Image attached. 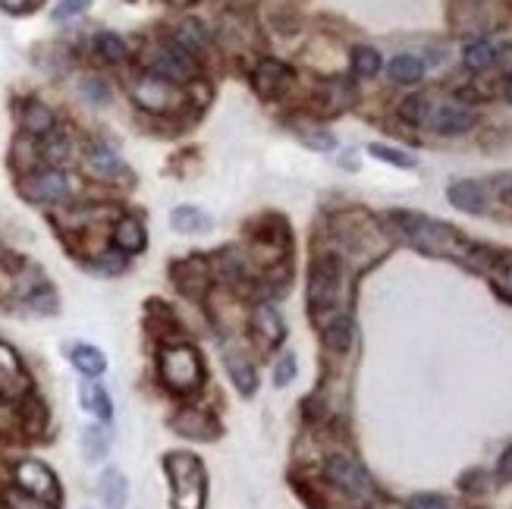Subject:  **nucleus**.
I'll list each match as a JSON object with an SVG mask.
<instances>
[{
	"mask_svg": "<svg viewBox=\"0 0 512 509\" xmlns=\"http://www.w3.org/2000/svg\"><path fill=\"white\" fill-rule=\"evenodd\" d=\"M390 224L399 230L409 246H415L418 252L434 255V258H465L472 252V246L465 242L456 227L440 224L434 217L425 214H412V211H393Z\"/></svg>",
	"mask_w": 512,
	"mask_h": 509,
	"instance_id": "1",
	"label": "nucleus"
},
{
	"mask_svg": "<svg viewBox=\"0 0 512 509\" xmlns=\"http://www.w3.org/2000/svg\"><path fill=\"white\" fill-rule=\"evenodd\" d=\"M164 472L170 478V503L173 509H205L208 500V475L205 466L192 453L164 456Z\"/></svg>",
	"mask_w": 512,
	"mask_h": 509,
	"instance_id": "2",
	"label": "nucleus"
},
{
	"mask_svg": "<svg viewBox=\"0 0 512 509\" xmlns=\"http://www.w3.org/2000/svg\"><path fill=\"white\" fill-rule=\"evenodd\" d=\"M343 280H346V271H343V261L337 255H318L311 261V271H308V305H311V315L315 321L321 318V324L343 312L340 308V299H343Z\"/></svg>",
	"mask_w": 512,
	"mask_h": 509,
	"instance_id": "3",
	"label": "nucleus"
},
{
	"mask_svg": "<svg viewBox=\"0 0 512 509\" xmlns=\"http://www.w3.org/2000/svg\"><path fill=\"white\" fill-rule=\"evenodd\" d=\"M161 381L173 393H192L205 381V362L189 343H173L161 352Z\"/></svg>",
	"mask_w": 512,
	"mask_h": 509,
	"instance_id": "4",
	"label": "nucleus"
},
{
	"mask_svg": "<svg viewBox=\"0 0 512 509\" xmlns=\"http://www.w3.org/2000/svg\"><path fill=\"white\" fill-rule=\"evenodd\" d=\"M142 66H145V73H151V76L167 79L173 85H183V82H192L198 63L173 38H161V41H151L145 48Z\"/></svg>",
	"mask_w": 512,
	"mask_h": 509,
	"instance_id": "5",
	"label": "nucleus"
},
{
	"mask_svg": "<svg viewBox=\"0 0 512 509\" xmlns=\"http://www.w3.org/2000/svg\"><path fill=\"white\" fill-rule=\"evenodd\" d=\"M16 189L32 205H63L73 198L70 176H66L63 170H54V167H35L29 173H22Z\"/></svg>",
	"mask_w": 512,
	"mask_h": 509,
	"instance_id": "6",
	"label": "nucleus"
},
{
	"mask_svg": "<svg viewBox=\"0 0 512 509\" xmlns=\"http://www.w3.org/2000/svg\"><path fill=\"white\" fill-rule=\"evenodd\" d=\"M324 478L333 484V488H340L346 497H352V500H371L377 494V484L368 475V469L355 456H346V453L327 456Z\"/></svg>",
	"mask_w": 512,
	"mask_h": 509,
	"instance_id": "7",
	"label": "nucleus"
},
{
	"mask_svg": "<svg viewBox=\"0 0 512 509\" xmlns=\"http://www.w3.org/2000/svg\"><path fill=\"white\" fill-rule=\"evenodd\" d=\"M13 481H16V488L22 494H29L35 500H44V503H51L57 506L60 503V481L57 475L44 466V462L38 459H19L16 466H13Z\"/></svg>",
	"mask_w": 512,
	"mask_h": 509,
	"instance_id": "8",
	"label": "nucleus"
},
{
	"mask_svg": "<svg viewBox=\"0 0 512 509\" xmlns=\"http://www.w3.org/2000/svg\"><path fill=\"white\" fill-rule=\"evenodd\" d=\"M132 101H136L142 110H148V114L161 117V114H173V110L183 104V92H180V85L145 73L132 82Z\"/></svg>",
	"mask_w": 512,
	"mask_h": 509,
	"instance_id": "9",
	"label": "nucleus"
},
{
	"mask_svg": "<svg viewBox=\"0 0 512 509\" xmlns=\"http://www.w3.org/2000/svg\"><path fill=\"white\" fill-rule=\"evenodd\" d=\"M293 85V70L277 60V57H264L258 66H255V73H252V88H255V95L261 101H277L286 95V88Z\"/></svg>",
	"mask_w": 512,
	"mask_h": 509,
	"instance_id": "10",
	"label": "nucleus"
},
{
	"mask_svg": "<svg viewBox=\"0 0 512 509\" xmlns=\"http://www.w3.org/2000/svg\"><path fill=\"white\" fill-rule=\"evenodd\" d=\"M428 123L434 126V132H440V136H462V132H469L478 123V114L459 101H447L437 110H431Z\"/></svg>",
	"mask_w": 512,
	"mask_h": 509,
	"instance_id": "11",
	"label": "nucleus"
},
{
	"mask_svg": "<svg viewBox=\"0 0 512 509\" xmlns=\"http://www.w3.org/2000/svg\"><path fill=\"white\" fill-rule=\"evenodd\" d=\"M85 170L101 183H117L120 176H126V164L120 154L104 145V142H92L85 148Z\"/></svg>",
	"mask_w": 512,
	"mask_h": 509,
	"instance_id": "12",
	"label": "nucleus"
},
{
	"mask_svg": "<svg viewBox=\"0 0 512 509\" xmlns=\"http://www.w3.org/2000/svg\"><path fill=\"white\" fill-rule=\"evenodd\" d=\"M29 387H32L29 374L22 368V359L16 356V349L0 343V396H7V400H13V396H26Z\"/></svg>",
	"mask_w": 512,
	"mask_h": 509,
	"instance_id": "13",
	"label": "nucleus"
},
{
	"mask_svg": "<svg viewBox=\"0 0 512 509\" xmlns=\"http://www.w3.org/2000/svg\"><path fill=\"white\" fill-rule=\"evenodd\" d=\"M170 274H173L176 290H180L183 296H189V299H202V296H205V290H208V280H211L208 264H205L202 258L176 261L173 268H170Z\"/></svg>",
	"mask_w": 512,
	"mask_h": 509,
	"instance_id": "14",
	"label": "nucleus"
},
{
	"mask_svg": "<svg viewBox=\"0 0 512 509\" xmlns=\"http://www.w3.org/2000/svg\"><path fill=\"white\" fill-rule=\"evenodd\" d=\"M252 334H255V340H258L264 349H274V346L283 343V337H286V324H283L280 312H277V308H274L271 302L255 305V312H252Z\"/></svg>",
	"mask_w": 512,
	"mask_h": 509,
	"instance_id": "15",
	"label": "nucleus"
},
{
	"mask_svg": "<svg viewBox=\"0 0 512 509\" xmlns=\"http://www.w3.org/2000/svg\"><path fill=\"white\" fill-rule=\"evenodd\" d=\"M19 126H22L26 136L44 139L48 132L57 129V114L51 110V104H44L38 98H29V101H22V107H19Z\"/></svg>",
	"mask_w": 512,
	"mask_h": 509,
	"instance_id": "16",
	"label": "nucleus"
},
{
	"mask_svg": "<svg viewBox=\"0 0 512 509\" xmlns=\"http://www.w3.org/2000/svg\"><path fill=\"white\" fill-rule=\"evenodd\" d=\"M173 431L176 434H183V437H195V440H211L217 434V425H214V418L205 412V409H198V406H186L173 415Z\"/></svg>",
	"mask_w": 512,
	"mask_h": 509,
	"instance_id": "17",
	"label": "nucleus"
},
{
	"mask_svg": "<svg viewBox=\"0 0 512 509\" xmlns=\"http://www.w3.org/2000/svg\"><path fill=\"white\" fill-rule=\"evenodd\" d=\"M110 242H114V249L126 258V255H139L145 249V224L139 217H120L114 230H110Z\"/></svg>",
	"mask_w": 512,
	"mask_h": 509,
	"instance_id": "18",
	"label": "nucleus"
},
{
	"mask_svg": "<svg viewBox=\"0 0 512 509\" xmlns=\"http://www.w3.org/2000/svg\"><path fill=\"white\" fill-rule=\"evenodd\" d=\"M180 48L198 63L202 57H208V51H211V35H208V29L202 26V22H195V19H183L180 26H176V32L170 35Z\"/></svg>",
	"mask_w": 512,
	"mask_h": 509,
	"instance_id": "19",
	"label": "nucleus"
},
{
	"mask_svg": "<svg viewBox=\"0 0 512 509\" xmlns=\"http://www.w3.org/2000/svg\"><path fill=\"white\" fill-rule=\"evenodd\" d=\"M450 205L465 211V214H484L487 211V186L475 180H456L447 189Z\"/></svg>",
	"mask_w": 512,
	"mask_h": 509,
	"instance_id": "20",
	"label": "nucleus"
},
{
	"mask_svg": "<svg viewBox=\"0 0 512 509\" xmlns=\"http://www.w3.org/2000/svg\"><path fill=\"white\" fill-rule=\"evenodd\" d=\"M73 154H76L73 139L66 136V132H60V129L48 132V136H44L41 145H38V158L44 161V167H54V170H63L66 164L73 161Z\"/></svg>",
	"mask_w": 512,
	"mask_h": 509,
	"instance_id": "21",
	"label": "nucleus"
},
{
	"mask_svg": "<svg viewBox=\"0 0 512 509\" xmlns=\"http://www.w3.org/2000/svg\"><path fill=\"white\" fill-rule=\"evenodd\" d=\"M321 340L330 352H346L355 340V321L352 315L346 312H337V315H330L324 324H321Z\"/></svg>",
	"mask_w": 512,
	"mask_h": 509,
	"instance_id": "22",
	"label": "nucleus"
},
{
	"mask_svg": "<svg viewBox=\"0 0 512 509\" xmlns=\"http://www.w3.org/2000/svg\"><path fill=\"white\" fill-rule=\"evenodd\" d=\"M70 362H73V368L82 374V378H88V381L101 378V374L107 371L104 352H101L98 346H88V343H76V346H70Z\"/></svg>",
	"mask_w": 512,
	"mask_h": 509,
	"instance_id": "23",
	"label": "nucleus"
},
{
	"mask_svg": "<svg viewBox=\"0 0 512 509\" xmlns=\"http://www.w3.org/2000/svg\"><path fill=\"white\" fill-rule=\"evenodd\" d=\"M224 362H227V371H230V378H233V384H236V390L242 393V396H252L255 393V387H258V374H255V368H252V362L242 356V352H236V349H224Z\"/></svg>",
	"mask_w": 512,
	"mask_h": 509,
	"instance_id": "24",
	"label": "nucleus"
},
{
	"mask_svg": "<svg viewBox=\"0 0 512 509\" xmlns=\"http://www.w3.org/2000/svg\"><path fill=\"white\" fill-rule=\"evenodd\" d=\"M98 497L107 509H126L129 500V481L120 469H107L98 481Z\"/></svg>",
	"mask_w": 512,
	"mask_h": 509,
	"instance_id": "25",
	"label": "nucleus"
},
{
	"mask_svg": "<svg viewBox=\"0 0 512 509\" xmlns=\"http://www.w3.org/2000/svg\"><path fill=\"white\" fill-rule=\"evenodd\" d=\"M211 214H205L202 208H195V205H176L170 211V227L176 233H208L211 230Z\"/></svg>",
	"mask_w": 512,
	"mask_h": 509,
	"instance_id": "26",
	"label": "nucleus"
},
{
	"mask_svg": "<svg viewBox=\"0 0 512 509\" xmlns=\"http://www.w3.org/2000/svg\"><path fill=\"white\" fill-rule=\"evenodd\" d=\"M79 444H82V453L88 462H101L107 453H110V444H114V434H110V428L101 422V425H88L82 428V437H79Z\"/></svg>",
	"mask_w": 512,
	"mask_h": 509,
	"instance_id": "27",
	"label": "nucleus"
},
{
	"mask_svg": "<svg viewBox=\"0 0 512 509\" xmlns=\"http://www.w3.org/2000/svg\"><path fill=\"white\" fill-rule=\"evenodd\" d=\"M79 400H82V409L95 412L104 425L110 422V418H114V403H110V396H107V390H104L101 384H95V381H82V387H79Z\"/></svg>",
	"mask_w": 512,
	"mask_h": 509,
	"instance_id": "28",
	"label": "nucleus"
},
{
	"mask_svg": "<svg viewBox=\"0 0 512 509\" xmlns=\"http://www.w3.org/2000/svg\"><path fill=\"white\" fill-rule=\"evenodd\" d=\"M497 48H494V41H487V38H475L465 44V54H462V63H465V70H472V73H484L487 66H494L497 63Z\"/></svg>",
	"mask_w": 512,
	"mask_h": 509,
	"instance_id": "29",
	"label": "nucleus"
},
{
	"mask_svg": "<svg viewBox=\"0 0 512 509\" xmlns=\"http://www.w3.org/2000/svg\"><path fill=\"white\" fill-rule=\"evenodd\" d=\"M387 73L396 85H415V82H421V76H425V63L412 54H399L390 60Z\"/></svg>",
	"mask_w": 512,
	"mask_h": 509,
	"instance_id": "30",
	"label": "nucleus"
},
{
	"mask_svg": "<svg viewBox=\"0 0 512 509\" xmlns=\"http://www.w3.org/2000/svg\"><path fill=\"white\" fill-rule=\"evenodd\" d=\"M95 54H98L104 63L120 66V63H126L129 48H126V41H123L117 32H98V35H95Z\"/></svg>",
	"mask_w": 512,
	"mask_h": 509,
	"instance_id": "31",
	"label": "nucleus"
},
{
	"mask_svg": "<svg viewBox=\"0 0 512 509\" xmlns=\"http://www.w3.org/2000/svg\"><path fill=\"white\" fill-rule=\"evenodd\" d=\"M352 101V88L343 79H327L321 85V104H330L327 114H340L343 107H349Z\"/></svg>",
	"mask_w": 512,
	"mask_h": 509,
	"instance_id": "32",
	"label": "nucleus"
},
{
	"mask_svg": "<svg viewBox=\"0 0 512 509\" xmlns=\"http://www.w3.org/2000/svg\"><path fill=\"white\" fill-rule=\"evenodd\" d=\"M431 117V101L425 95H409L403 104H399V120L409 126H425Z\"/></svg>",
	"mask_w": 512,
	"mask_h": 509,
	"instance_id": "33",
	"label": "nucleus"
},
{
	"mask_svg": "<svg viewBox=\"0 0 512 509\" xmlns=\"http://www.w3.org/2000/svg\"><path fill=\"white\" fill-rule=\"evenodd\" d=\"M352 73L359 79H374L377 73H381V54H377L374 48H355L352 51Z\"/></svg>",
	"mask_w": 512,
	"mask_h": 509,
	"instance_id": "34",
	"label": "nucleus"
},
{
	"mask_svg": "<svg viewBox=\"0 0 512 509\" xmlns=\"http://www.w3.org/2000/svg\"><path fill=\"white\" fill-rule=\"evenodd\" d=\"M368 154H371V158H377V161H384V164L399 167V170H412V167H415V158H412V154L399 151V148H393V145L374 142V145H368Z\"/></svg>",
	"mask_w": 512,
	"mask_h": 509,
	"instance_id": "35",
	"label": "nucleus"
},
{
	"mask_svg": "<svg viewBox=\"0 0 512 509\" xmlns=\"http://www.w3.org/2000/svg\"><path fill=\"white\" fill-rule=\"evenodd\" d=\"M79 95L88 101V104H95V107H104L110 101V88L101 76H82L79 79Z\"/></svg>",
	"mask_w": 512,
	"mask_h": 509,
	"instance_id": "36",
	"label": "nucleus"
},
{
	"mask_svg": "<svg viewBox=\"0 0 512 509\" xmlns=\"http://www.w3.org/2000/svg\"><path fill=\"white\" fill-rule=\"evenodd\" d=\"M92 4H95V0H60V4L54 7V13H51V19H54V22L76 19V16H82Z\"/></svg>",
	"mask_w": 512,
	"mask_h": 509,
	"instance_id": "37",
	"label": "nucleus"
},
{
	"mask_svg": "<svg viewBox=\"0 0 512 509\" xmlns=\"http://www.w3.org/2000/svg\"><path fill=\"white\" fill-rule=\"evenodd\" d=\"M299 139H302V145H308L311 151H333V148H337V139H333L330 132H308V129H299Z\"/></svg>",
	"mask_w": 512,
	"mask_h": 509,
	"instance_id": "38",
	"label": "nucleus"
},
{
	"mask_svg": "<svg viewBox=\"0 0 512 509\" xmlns=\"http://www.w3.org/2000/svg\"><path fill=\"white\" fill-rule=\"evenodd\" d=\"M296 371H299L296 356H293V352H286V356H280V362H277V368H274V384H277V387H286L289 381L296 378Z\"/></svg>",
	"mask_w": 512,
	"mask_h": 509,
	"instance_id": "39",
	"label": "nucleus"
},
{
	"mask_svg": "<svg viewBox=\"0 0 512 509\" xmlns=\"http://www.w3.org/2000/svg\"><path fill=\"white\" fill-rule=\"evenodd\" d=\"M497 280L506 299H512V252H503L497 258Z\"/></svg>",
	"mask_w": 512,
	"mask_h": 509,
	"instance_id": "40",
	"label": "nucleus"
},
{
	"mask_svg": "<svg viewBox=\"0 0 512 509\" xmlns=\"http://www.w3.org/2000/svg\"><path fill=\"white\" fill-rule=\"evenodd\" d=\"M7 503H10V509H54L51 503H44V500H35V497H29V494H22L19 488L7 491Z\"/></svg>",
	"mask_w": 512,
	"mask_h": 509,
	"instance_id": "41",
	"label": "nucleus"
},
{
	"mask_svg": "<svg viewBox=\"0 0 512 509\" xmlns=\"http://www.w3.org/2000/svg\"><path fill=\"white\" fill-rule=\"evenodd\" d=\"M406 509H453V503L440 494H418L406 503Z\"/></svg>",
	"mask_w": 512,
	"mask_h": 509,
	"instance_id": "42",
	"label": "nucleus"
},
{
	"mask_svg": "<svg viewBox=\"0 0 512 509\" xmlns=\"http://www.w3.org/2000/svg\"><path fill=\"white\" fill-rule=\"evenodd\" d=\"M16 428H22V422H19V409L10 406L7 400H0V434H10V431H16Z\"/></svg>",
	"mask_w": 512,
	"mask_h": 509,
	"instance_id": "43",
	"label": "nucleus"
},
{
	"mask_svg": "<svg viewBox=\"0 0 512 509\" xmlns=\"http://www.w3.org/2000/svg\"><path fill=\"white\" fill-rule=\"evenodd\" d=\"M92 268L95 271H104V274H117L123 268V258L117 252H101L95 261H92Z\"/></svg>",
	"mask_w": 512,
	"mask_h": 509,
	"instance_id": "44",
	"label": "nucleus"
},
{
	"mask_svg": "<svg viewBox=\"0 0 512 509\" xmlns=\"http://www.w3.org/2000/svg\"><path fill=\"white\" fill-rule=\"evenodd\" d=\"M487 475L481 472V469H472V472H465L462 475V481H459V488L462 491H487Z\"/></svg>",
	"mask_w": 512,
	"mask_h": 509,
	"instance_id": "45",
	"label": "nucleus"
},
{
	"mask_svg": "<svg viewBox=\"0 0 512 509\" xmlns=\"http://www.w3.org/2000/svg\"><path fill=\"white\" fill-rule=\"evenodd\" d=\"M497 478H500L503 484L512 481V447H506V453H503L500 462H497Z\"/></svg>",
	"mask_w": 512,
	"mask_h": 509,
	"instance_id": "46",
	"label": "nucleus"
},
{
	"mask_svg": "<svg viewBox=\"0 0 512 509\" xmlns=\"http://www.w3.org/2000/svg\"><path fill=\"white\" fill-rule=\"evenodd\" d=\"M35 7V0H0V10L7 13H29Z\"/></svg>",
	"mask_w": 512,
	"mask_h": 509,
	"instance_id": "47",
	"label": "nucleus"
},
{
	"mask_svg": "<svg viewBox=\"0 0 512 509\" xmlns=\"http://www.w3.org/2000/svg\"><path fill=\"white\" fill-rule=\"evenodd\" d=\"M503 70H506V76L512 79V44L503 51Z\"/></svg>",
	"mask_w": 512,
	"mask_h": 509,
	"instance_id": "48",
	"label": "nucleus"
},
{
	"mask_svg": "<svg viewBox=\"0 0 512 509\" xmlns=\"http://www.w3.org/2000/svg\"><path fill=\"white\" fill-rule=\"evenodd\" d=\"M503 202H509L512 205V180L506 183V189H503Z\"/></svg>",
	"mask_w": 512,
	"mask_h": 509,
	"instance_id": "49",
	"label": "nucleus"
},
{
	"mask_svg": "<svg viewBox=\"0 0 512 509\" xmlns=\"http://www.w3.org/2000/svg\"><path fill=\"white\" fill-rule=\"evenodd\" d=\"M167 4H173V7H189L192 0H167Z\"/></svg>",
	"mask_w": 512,
	"mask_h": 509,
	"instance_id": "50",
	"label": "nucleus"
},
{
	"mask_svg": "<svg viewBox=\"0 0 512 509\" xmlns=\"http://www.w3.org/2000/svg\"><path fill=\"white\" fill-rule=\"evenodd\" d=\"M506 101H509V104H512V79H509V82H506Z\"/></svg>",
	"mask_w": 512,
	"mask_h": 509,
	"instance_id": "51",
	"label": "nucleus"
},
{
	"mask_svg": "<svg viewBox=\"0 0 512 509\" xmlns=\"http://www.w3.org/2000/svg\"><path fill=\"white\" fill-rule=\"evenodd\" d=\"M0 261H4V252H0Z\"/></svg>",
	"mask_w": 512,
	"mask_h": 509,
	"instance_id": "52",
	"label": "nucleus"
}]
</instances>
